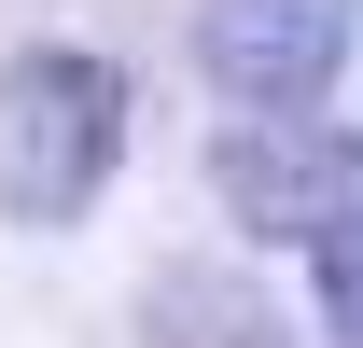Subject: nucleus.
<instances>
[{"instance_id":"1","label":"nucleus","mask_w":363,"mask_h":348,"mask_svg":"<svg viewBox=\"0 0 363 348\" xmlns=\"http://www.w3.org/2000/svg\"><path fill=\"white\" fill-rule=\"evenodd\" d=\"M126 153V84L84 42H28L0 56V209L14 223H84L98 181Z\"/></svg>"},{"instance_id":"4","label":"nucleus","mask_w":363,"mask_h":348,"mask_svg":"<svg viewBox=\"0 0 363 348\" xmlns=\"http://www.w3.org/2000/svg\"><path fill=\"white\" fill-rule=\"evenodd\" d=\"M140 348H294V320L266 306V279L238 265H168L140 293Z\"/></svg>"},{"instance_id":"5","label":"nucleus","mask_w":363,"mask_h":348,"mask_svg":"<svg viewBox=\"0 0 363 348\" xmlns=\"http://www.w3.org/2000/svg\"><path fill=\"white\" fill-rule=\"evenodd\" d=\"M321 320H335V348H363V209L321 237Z\"/></svg>"},{"instance_id":"2","label":"nucleus","mask_w":363,"mask_h":348,"mask_svg":"<svg viewBox=\"0 0 363 348\" xmlns=\"http://www.w3.org/2000/svg\"><path fill=\"white\" fill-rule=\"evenodd\" d=\"M210 195H224V223H252L266 251H321V237L363 209V139L308 126V112H238V126L210 139Z\"/></svg>"},{"instance_id":"3","label":"nucleus","mask_w":363,"mask_h":348,"mask_svg":"<svg viewBox=\"0 0 363 348\" xmlns=\"http://www.w3.org/2000/svg\"><path fill=\"white\" fill-rule=\"evenodd\" d=\"M363 42V0H196V70L238 112H308Z\"/></svg>"}]
</instances>
